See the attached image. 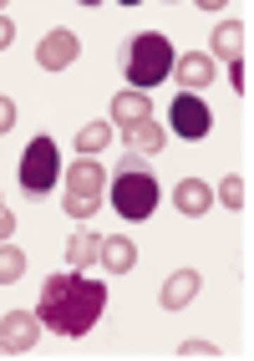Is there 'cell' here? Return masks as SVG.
<instances>
[{"label":"cell","instance_id":"6da1fadb","mask_svg":"<svg viewBox=\"0 0 254 361\" xmlns=\"http://www.w3.org/2000/svg\"><path fill=\"white\" fill-rule=\"evenodd\" d=\"M107 310V285L87 280V270H61L41 280V326H51L56 336H87Z\"/></svg>","mask_w":254,"mask_h":361},{"label":"cell","instance_id":"7a4b0ae2","mask_svg":"<svg viewBox=\"0 0 254 361\" xmlns=\"http://www.w3.org/2000/svg\"><path fill=\"white\" fill-rule=\"evenodd\" d=\"M173 56L178 51H173V41L163 31H137L127 41V51H122V71H127V82L137 92H148V87H158V82L173 77Z\"/></svg>","mask_w":254,"mask_h":361},{"label":"cell","instance_id":"3957f363","mask_svg":"<svg viewBox=\"0 0 254 361\" xmlns=\"http://www.w3.org/2000/svg\"><path fill=\"white\" fill-rule=\"evenodd\" d=\"M107 204L118 209L122 219L143 224V219H153V209H158V178L143 173V168H122V173L112 178V188H107Z\"/></svg>","mask_w":254,"mask_h":361},{"label":"cell","instance_id":"277c9868","mask_svg":"<svg viewBox=\"0 0 254 361\" xmlns=\"http://www.w3.org/2000/svg\"><path fill=\"white\" fill-rule=\"evenodd\" d=\"M102 194H107V173L102 163H91L87 153H77V163L66 168V214L72 219H91V214L102 209Z\"/></svg>","mask_w":254,"mask_h":361},{"label":"cell","instance_id":"5b68a950","mask_svg":"<svg viewBox=\"0 0 254 361\" xmlns=\"http://www.w3.org/2000/svg\"><path fill=\"white\" fill-rule=\"evenodd\" d=\"M56 173H61L56 142H51V137H31L26 153H20V188H26V194H51Z\"/></svg>","mask_w":254,"mask_h":361},{"label":"cell","instance_id":"8992f818","mask_svg":"<svg viewBox=\"0 0 254 361\" xmlns=\"http://www.w3.org/2000/svg\"><path fill=\"white\" fill-rule=\"evenodd\" d=\"M168 123H173V133H178V137L198 142V137H209V128H214V112H209V102H203L198 92H178V97H173V107H168Z\"/></svg>","mask_w":254,"mask_h":361},{"label":"cell","instance_id":"52a82bcc","mask_svg":"<svg viewBox=\"0 0 254 361\" xmlns=\"http://www.w3.org/2000/svg\"><path fill=\"white\" fill-rule=\"evenodd\" d=\"M77 56H82V41L66 31V26L46 31V36H41V46H36V66H41V71H66Z\"/></svg>","mask_w":254,"mask_h":361},{"label":"cell","instance_id":"ba28073f","mask_svg":"<svg viewBox=\"0 0 254 361\" xmlns=\"http://www.w3.org/2000/svg\"><path fill=\"white\" fill-rule=\"evenodd\" d=\"M36 336H41V316H36V310H11V316H0V346H6V356L31 351Z\"/></svg>","mask_w":254,"mask_h":361},{"label":"cell","instance_id":"9c48e42d","mask_svg":"<svg viewBox=\"0 0 254 361\" xmlns=\"http://www.w3.org/2000/svg\"><path fill=\"white\" fill-rule=\"evenodd\" d=\"M173 77L183 82V92H203L214 82V56L209 51H183V56H173Z\"/></svg>","mask_w":254,"mask_h":361},{"label":"cell","instance_id":"30bf717a","mask_svg":"<svg viewBox=\"0 0 254 361\" xmlns=\"http://www.w3.org/2000/svg\"><path fill=\"white\" fill-rule=\"evenodd\" d=\"M173 204H178V214H189V219H203V214L214 209V188L203 178H178L173 183Z\"/></svg>","mask_w":254,"mask_h":361},{"label":"cell","instance_id":"8fae6325","mask_svg":"<svg viewBox=\"0 0 254 361\" xmlns=\"http://www.w3.org/2000/svg\"><path fill=\"white\" fill-rule=\"evenodd\" d=\"M122 142H127V153H163V142H168V133H163V123H153V117H143V123H132V128H122Z\"/></svg>","mask_w":254,"mask_h":361},{"label":"cell","instance_id":"7c38bea8","mask_svg":"<svg viewBox=\"0 0 254 361\" xmlns=\"http://www.w3.org/2000/svg\"><path fill=\"white\" fill-rule=\"evenodd\" d=\"M97 255H102V234L97 229H77L72 239H66V270H87V264H97Z\"/></svg>","mask_w":254,"mask_h":361},{"label":"cell","instance_id":"4fadbf2b","mask_svg":"<svg viewBox=\"0 0 254 361\" xmlns=\"http://www.w3.org/2000/svg\"><path fill=\"white\" fill-rule=\"evenodd\" d=\"M198 270H173L168 280H163V295H158V300H163V310H183V305H189L193 295H198Z\"/></svg>","mask_w":254,"mask_h":361},{"label":"cell","instance_id":"5bb4252c","mask_svg":"<svg viewBox=\"0 0 254 361\" xmlns=\"http://www.w3.org/2000/svg\"><path fill=\"white\" fill-rule=\"evenodd\" d=\"M102 264H107V275H127L132 270V264H137V245H132V239L127 234H102V255H97Z\"/></svg>","mask_w":254,"mask_h":361},{"label":"cell","instance_id":"9a60e30c","mask_svg":"<svg viewBox=\"0 0 254 361\" xmlns=\"http://www.w3.org/2000/svg\"><path fill=\"white\" fill-rule=\"evenodd\" d=\"M244 51H249L244 20H224V26L214 31V56H224V61H244Z\"/></svg>","mask_w":254,"mask_h":361},{"label":"cell","instance_id":"2e32d148","mask_svg":"<svg viewBox=\"0 0 254 361\" xmlns=\"http://www.w3.org/2000/svg\"><path fill=\"white\" fill-rule=\"evenodd\" d=\"M143 117H153V107H148V92L127 87V92H118V97H112V123L132 128V123H143Z\"/></svg>","mask_w":254,"mask_h":361},{"label":"cell","instance_id":"e0dca14e","mask_svg":"<svg viewBox=\"0 0 254 361\" xmlns=\"http://www.w3.org/2000/svg\"><path fill=\"white\" fill-rule=\"evenodd\" d=\"M107 142H112V123H82L77 128V153H87V158H97Z\"/></svg>","mask_w":254,"mask_h":361},{"label":"cell","instance_id":"ac0fdd59","mask_svg":"<svg viewBox=\"0 0 254 361\" xmlns=\"http://www.w3.org/2000/svg\"><path fill=\"white\" fill-rule=\"evenodd\" d=\"M214 199H219L224 209H244V204H249V183H244L239 173H229V178L214 188Z\"/></svg>","mask_w":254,"mask_h":361},{"label":"cell","instance_id":"d6986e66","mask_svg":"<svg viewBox=\"0 0 254 361\" xmlns=\"http://www.w3.org/2000/svg\"><path fill=\"white\" fill-rule=\"evenodd\" d=\"M20 275H26V255L15 245H0V285H15Z\"/></svg>","mask_w":254,"mask_h":361},{"label":"cell","instance_id":"ffe728a7","mask_svg":"<svg viewBox=\"0 0 254 361\" xmlns=\"http://www.w3.org/2000/svg\"><path fill=\"white\" fill-rule=\"evenodd\" d=\"M229 87H234L239 97H249V61H229Z\"/></svg>","mask_w":254,"mask_h":361},{"label":"cell","instance_id":"44dd1931","mask_svg":"<svg viewBox=\"0 0 254 361\" xmlns=\"http://www.w3.org/2000/svg\"><path fill=\"white\" fill-rule=\"evenodd\" d=\"M178 356H219V346H214V341H183Z\"/></svg>","mask_w":254,"mask_h":361},{"label":"cell","instance_id":"7402d4cb","mask_svg":"<svg viewBox=\"0 0 254 361\" xmlns=\"http://www.w3.org/2000/svg\"><path fill=\"white\" fill-rule=\"evenodd\" d=\"M11 128H15V102H11V97H0V137H6Z\"/></svg>","mask_w":254,"mask_h":361},{"label":"cell","instance_id":"603a6c76","mask_svg":"<svg viewBox=\"0 0 254 361\" xmlns=\"http://www.w3.org/2000/svg\"><path fill=\"white\" fill-rule=\"evenodd\" d=\"M15 41V20L6 16V11H0V51H6V46Z\"/></svg>","mask_w":254,"mask_h":361},{"label":"cell","instance_id":"cb8c5ba5","mask_svg":"<svg viewBox=\"0 0 254 361\" xmlns=\"http://www.w3.org/2000/svg\"><path fill=\"white\" fill-rule=\"evenodd\" d=\"M15 234V214L6 209V204H0V245H6V239Z\"/></svg>","mask_w":254,"mask_h":361},{"label":"cell","instance_id":"d4e9b609","mask_svg":"<svg viewBox=\"0 0 254 361\" xmlns=\"http://www.w3.org/2000/svg\"><path fill=\"white\" fill-rule=\"evenodd\" d=\"M193 6H198V11H219V6H224V0H193Z\"/></svg>","mask_w":254,"mask_h":361},{"label":"cell","instance_id":"484cf974","mask_svg":"<svg viewBox=\"0 0 254 361\" xmlns=\"http://www.w3.org/2000/svg\"><path fill=\"white\" fill-rule=\"evenodd\" d=\"M77 6H102V0H77Z\"/></svg>","mask_w":254,"mask_h":361},{"label":"cell","instance_id":"4316f807","mask_svg":"<svg viewBox=\"0 0 254 361\" xmlns=\"http://www.w3.org/2000/svg\"><path fill=\"white\" fill-rule=\"evenodd\" d=\"M122 6H137V0H122Z\"/></svg>","mask_w":254,"mask_h":361},{"label":"cell","instance_id":"83f0119b","mask_svg":"<svg viewBox=\"0 0 254 361\" xmlns=\"http://www.w3.org/2000/svg\"><path fill=\"white\" fill-rule=\"evenodd\" d=\"M0 11H6V0H0Z\"/></svg>","mask_w":254,"mask_h":361},{"label":"cell","instance_id":"f1b7e54d","mask_svg":"<svg viewBox=\"0 0 254 361\" xmlns=\"http://www.w3.org/2000/svg\"><path fill=\"white\" fill-rule=\"evenodd\" d=\"M0 204H6V194H0Z\"/></svg>","mask_w":254,"mask_h":361}]
</instances>
